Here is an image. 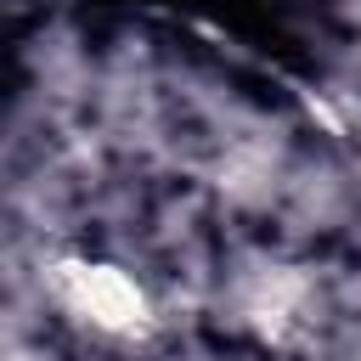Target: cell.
Masks as SVG:
<instances>
[{"label": "cell", "instance_id": "6da1fadb", "mask_svg": "<svg viewBox=\"0 0 361 361\" xmlns=\"http://www.w3.org/2000/svg\"><path fill=\"white\" fill-rule=\"evenodd\" d=\"M56 299L68 305L73 322H85L102 338H135L152 322V305L141 293V282L118 265H96V259H73L56 271Z\"/></svg>", "mask_w": 361, "mask_h": 361}]
</instances>
